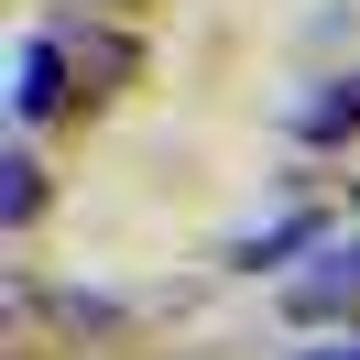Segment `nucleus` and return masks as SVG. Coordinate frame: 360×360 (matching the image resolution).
<instances>
[{
  "mask_svg": "<svg viewBox=\"0 0 360 360\" xmlns=\"http://www.w3.org/2000/svg\"><path fill=\"white\" fill-rule=\"evenodd\" d=\"M284 306H295V316H338V306H360V251H328L316 273H295Z\"/></svg>",
  "mask_w": 360,
  "mask_h": 360,
  "instance_id": "obj_1",
  "label": "nucleus"
},
{
  "mask_svg": "<svg viewBox=\"0 0 360 360\" xmlns=\"http://www.w3.org/2000/svg\"><path fill=\"white\" fill-rule=\"evenodd\" d=\"M295 131L306 142H338V131H360V77H328V88L295 110Z\"/></svg>",
  "mask_w": 360,
  "mask_h": 360,
  "instance_id": "obj_2",
  "label": "nucleus"
},
{
  "mask_svg": "<svg viewBox=\"0 0 360 360\" xmlns=\"http://www.w3.org/2000/svg\"><path fill=\"white\" fill-rule=\"evenodd\" d=\"M55 77H66V55H55V33H33V44H22V88H11V110L44 120V110H55Z\"/></svg>",
  "mask_w": 360,
  "mask_h": 360,
  "instance_id": "obj_3",
  "label": "nucleus"
},
{
  "mask_svg": "<svg viewBox=\"0 0 360 360\" xmlns=\"http://www.w3.org/2000/svg\"><path fill=\"white\" fill-rule=\"evenodd\" d=\"M316 229H328V219H284V229H262V240H240V262L262 273V262H284V251H306Z\"/></svg>",
  "mask_w": 360,
  "mask_h": 360,
  "instance_id": "obj_4",
  "label": "nucleus"
},
{
  "mask_svg": "<svg viewBox=\"0 0 360 360\" xmlns=\"http://www.w3.org/2000/svg\"><path fill=\"white\" fill-rule=\"evenodd\" d=\"M349 251H360V240H349Z\"/></svg>",
  "mask_w": 360,
  "mask_h": 360,
  "instance_id": "obj_5",
  "label": "nucleus"
}]
</instances>
